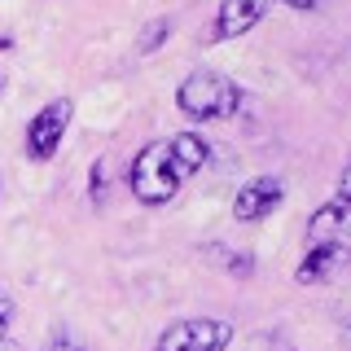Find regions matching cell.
<instances>
[{
  "mask_svg": "<svg viewBox=\"0 0 351 351\" xmlns=\"http://www.w3.org/2000/svg\"><path fill=\"white\" fill-rule=\"evenodd\" d=\"M128 184H132V193H136V202H145V206L171 202V197L180 193V184H184V171H180V162H176V154H171V141H154V145L141 149L136 158H132Z\"/></svg>",
  "mask_w": 351,
  "mask_h": 351,
  "instance_id": "obj_1",
  "label": "cell"
},
{
  "mask_svg": "<svg viewBox=\"0 0 351 351\" xmlns=\"http://www.w3.org/2000/svg\"><path fill=\"white\" fill-rule=\"evenodd\" d=\"M176 106L180 114H189L193 123H211V119H228L241 106V88L219 71H193L189 80L176 88Z\"/></svg>",
  "mask_w": 351,
  "mask_h": 351,
  "instance_id": "obj_2",
  "label": "cell"
},
{
  "mask_svg": "<svg viewBox=\"0 0 351 351\" xmlns=\"http://www.w3.org/2000/svg\"><path fill=\"white\" fill-rule=\"evenodd\" d=\"M233 343V325L215 321V316H193V321H176L158 334L154 351H224Z\"/></svg>",
  "mask_w": 351,
  "mask_h": 351,
  "instance_id": "obj_3",
  "label": "cell"
},
{
  "mask_svg": "<svg viewBox=\"0 0 351 351\" xmlns=\"http://www.w3.org/2000/svg\"><path fill=\"white\" fill-rule=\"evenodd\" d=\"M71 114H75L71 97H58V101L44 106L40 114L31 119V128H27V158L49 162L53 154H58V145H62L66 128H71Z\"/></svg>",
  "mask_w": 351,
  "mask_h": 351,
  "instance_id": "obj_4",
  "label": "cell"
},
{
  "mask_svg": "<svg viewBox=\"0 0 351 351\" xmlns=\"http://www.w3.org/2000/svg\"><path fill=\"white\" fill-rule=\"evenodd\" d=\"M285 197V184L277 180V176H255L250 184H241L237 197H233V215L241 219V224H255V219L272 215L281 206Z\"/></svg>",
  "mask_w": 351,
  "mask_h": 351,
  "instance_id": "obj_5",
  "label": "cell"
},
{
  "mask_svg": "<svg viewBox=\"0 0 351 351\" xmlns=\"http://www.w3.org/2000/svg\"><path fill=\"white\" fill-rule=\"evenodd\" d=\"M272 0H224L219 5V14L211 22V40H237L246 36L250 27H259V18L268 14Z\"/></svg>",
  "mask_w": 351,
  "mask_h": 351,
  "instance_id": "obj_6",
  "label": "cell"
},
{
  "mask_svg": "<svg viewBox=\"0 0 351 351\" xmlns=\"http://www.w3.org/2000/svg\"><path fill=\"white\" fill-rule=\"evenodd\" d=\"M307 237L312 241H347L351 237V197L338 193L334 202L316 206L307 219Z\"/></svg>",
  "mask_w": 351,
  "mask_h": 351,
  "instance_id": "obj_7",
  "label": "cell"
},
{
  "mask_svg": "<svg viewBox=\"0 0 351 351\" xmlns=\"http://www.w3.org/2000/svg\"><path fill=\"white\" fill-rule=\"evenodd\" d=\"M347 263V246L343 241H312V250L303 255V263H299V285H316V281H329L338 268Z\"/></svg>",
  "mask_w": 351,
  "mask_h": 351,
  "instance_id": "obj_8",
  "label": "cell"
},
{
  "mask_svg": "<svg viewBox=\"0 0 351 351\" xmlns=\"http://www.w3.org/2000/svg\"><path fill=\"white\" fill-rule=\"evenodd\" d=\"M171 154H176V162H180L184 176L202 171L206 158H211V149H206V141L197 136V132H180V136H171Z\"/></svg>",
  "mask_w": 351,
  "mask_h": 351,
  "instance_id": "obj_9",
  "label": "cell"
},
{
  "mask_svg": "<svg viewBox=\"0 0 351 351\" xmlns=\"http://www.w3.org/2000/svg\"><path fill=\"white\" fill-rule=\"evenodd\" d=\"M211 259H219L224 268H233L237 277H250V272H255V259H246V255H233V250H224V246H215V250H211Z\"/></svg>",
  "mask_w": 351,
  "mask_h": 351,
  "instance_id": "obj_10",
  "label": "cell"
},
{
  "mask_svg": "<svg viewBox=\"0 0 351 351\" xmlns=\"http://www.w3.org/2000/svg\"><path fill=\"white\" fill-rule=\"evenodd\" d=\"M106 184H110V158L93 162V206H106Z\"/></svg>",
  "mask_w": 351,
  "mask_h": 351,
  "instance_id": "obj_11",
  "label": "cell"
},
{
  "mask_svg": "<svg viewBox=\"0 0 351 351\" xmlns=\"http://www.w3.org/2000/svg\"><path fill=\"white\" fill-rule=\"evenodd\" d=\"M167 31H171V22L167 18H158V22H149L145 27V36H141V53H149V49H158L162 40H167Z\"/></svg>",
  "mask_w": 351,
  "mask_h": 351,
  "instance_id": "obj_12",
  "label": "cell"
},
{
  "mask_svg": "<svg viewBox=\"0 0 351 351\" xmlns=\"http://www.w3.org/2000/svg\"><path fill=\"white\" fill-rule=\"evenodd\" d=\"M44 351H84V343H80L75 334H66V329H58V334L44 343Z\"/></svg>",
  "mask_w": 351,
  "mask_h": 351,
  "instance_id": "obj_13",
  "label": "cell"
},
{
  "mask_svg": "<svg viewBox=\"0 0 351 351\" xmlns=\"http://www.w3.org/2000/svg\"><path fill=\"white\" fill-rule=\"evenodd\" d=\"M9 316H14V303H9V294H0V338L9 329Z\"/></svg>",
  "mask_w": 351,
  "mask_h": 351,
  "instance_id": "obj_14",
  "label": "cell"
},
{
  "mask_svg": "<svg viewBox=\"0 0 351 351\" xmlns=\"http://www.w3.org/2000/svg\"><path fill=\"white\" fill-rule=\"evenodd\" d=\"M338 193L351 197V158H347V167H343V180H338Z\"/></svg>",
  "mask_w": 351,
  "mask_h": 351,
  "instance_id": "obj_15",
  "label": "cell"
},
{
  "mask_svg": "<svg viewBox=\"0 0 351 351\" xmlns=\"http://www.w3.org/2000/svg\"><path fill=\"white\" fill-rule=\"evenodd\" d=\"M281 5H290V9H299V14H307V9H316L321 0H281Z\"/></svg>",
  "mask_w": 351,
  "mask_h": 351,
  "instance_id": "obj_16",
  "label": "cell"
},
{
  "mask_svg": "<svg viewBox=\"0 0 351 351\" xmlns=\"http://www.w3.org/2000/svg\"><path fill=\"white\" fill-rule=\"evenodd\" d=\"M0 351H22L18 343H9V338H0Z\"/></svg>",
  "mask_w": 351,
  "mask_h": 351,
  "instance_id": "obj_17",
  "label": "cell"
},
{
  "mask_svg": "<svg viewBox=\"0 0 351 351\" xmlns=\"http://www.w3.org/2000/svg\"><path fill=\"white\" fill-rule=\"evenodd\" d=\"M343 343H347V351H351V321H347V329H343Z\"/></svg>",
  "mask_w": 351,
  "mask_h": 351,
  "instance_id": "obj_18",
  "label": "cell"
},
{
  "mask_svg": "<svg viewBox=\"0 0 351 351\" xmlns=\"http://www.w3.org/2000/svg\"><path fill=\"white\" fill-rule=\"evenodd\" d=\"M0 88H5V80H0Z\"/></svg>",
  "mask_w": 351,
  "mask_h": 351,
  "instance_id": "obj_19",
  "label": "cell"
}]
</instances>
